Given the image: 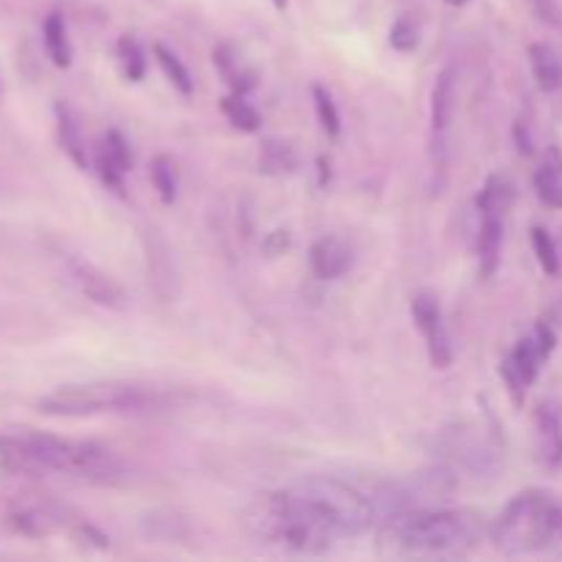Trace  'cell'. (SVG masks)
I'll return each instance as SVG.
<instances>
[{
	"label": "cell",
	"instance_id": "cell-1",
	"mask_svg": "<svg viewBox=\"0 0 562 562\" xmlns=\"http://www.w3.org/2000/svg\"><path fill=\"white\" fill-rule=\"evenodd\" d=\"M0 470L22 477H69L91 486H119L130 477L115 450L91 439H66L44 431L0 434Z\"/></svg>",
	"mask_w": 562,
	"mask_h": 562
},
{
	"label": "cell",
	"instance_id": "cell-2",
	"mask_svg": "<svg viewBox=\"0 0 562 562\" xmlns=\"http://www.w3.org/2000/svg\"><path fill=\"white\" fill-rule=\"evenodd\" d=\"M492 525L481 510L428 508L387 516L376 536L384 558L459 560L481 547Z\"/></svg>",
	"mask_w": 562,
	"mask_h": 562
},
{
	"label": "cell",
	"instance_id": "cell-3",
	"mask_svg": "<svg viewBox=\"0 0 562 562\" xmlns=\"http://www.w3.org/2000/svg\"><path fill=\"white\" fill-rule=\"evenodd\" d=\"M245 532L267 549L291 554H322L340 541L335 527L300 486L263 492L241 514Z\"/></svg>",
	"mask_w": 562,
	"mask_h": 562
},
{
	"label": "cell",
	"instance_id": "cell-4",
	"mask_svg": "<svg viewBox=\"0 0 562 562\" xmlns=\"http://www.w3.org/2000/svg\"><path fill=\"white\" fill-rule=\"evenodd\" d=\"M488 536L497 552L508 558L543 552L558 554L562 541V505L552 494L527 488L499 510Z\"/></svg>",
	"mask_w": 562,
	"mask_h": 562
},
{
	"label": "cell",
	"instance_id": "cell-5",
	"mask_svg": "<svg viewBox=\"0 0 562 562\" xmlns=\"http://www.w3.org/2000/svg\"><path fill=\"white\" fill-rule=\"evenodd\" d=\"M168 395L157 387L132 382H88L66 384L38 398L36 409L47 417H97L135 415L168 406Z\"/></svg>",
	"mask_w": 562,
	"mask_h": 562
},
{
	"label": "cell",
	"instance_id": "cell-6",
	"mask_svg": "<svg viewBox=\"0 0 562 562\" xmlns=\"http://www.w3.org/2000/svg\"><path fill=\"white\" fill-rule=\"evenodd\" d=\"M313 503L322 508L329 525L335 527L338 538L366 536L379 519V508L366 492L355 488L351 483L338 481L333 475H313L296 483Z\"/></svg>",
	"mask_w": 562,
	"mask_h": 562
},
{
	"label": "cell",
	"instance_id": "cell-7",
	"mask_svg": "<svg viewBox=\"0 0 562 562\" xmlns=\"http://www.w3.org/2000/svg\"><path fill=\"white\" fill-rule=\"evenodd\" d=\"M554 349H558V333H554V327L549 322H538L516 344V349L505 357L499 373H503L505 387H508L516 406L525 404L527 390L538 382V376H541L543 366L554 355Z\"/></svg>",
	"mask_w": 562,
	"mask_h": 562
},
{
	"label": "cell",
	"instance_id": "cell-8",
	"mask_svg": "<svg viewBox=\"0 0 562 562\" xmlns=\"http://www.w3.org/2000/svg\"><path fill=\"white\" fill-rule=\"evenodd\" d=\"M514 201V190L503 176H492L477 195V212H481V236H477V256H481V274L492 278L499 267L505 234V212Z\"/></svg>",
	"mask_w": 562,
	"mask_h": 562
},
{
	"label": "cell",
	"instance_id": "cell-9",
	"mask_svg": "<svg viewBox=\"0 0 562 562\" xmlns=\"http://www.w3.org/2000/svg\"><path fill=\"white\" fill-rule=\"evenodd\" d=\"M3 521L11 532L22 538H49L80 525L69 514V508L55 499L36 497V494H22L11 499L3 510Z\"/></svg>",
	"mask_w": 562,
	"mask_h": 562
},
{
	"label": "cell",
	"instance_id": "cell-10",
	"mask_svg": "<svg viewBox=\"0 0 562 562\" xmlns=\"http://www.w3.org/2000/svg\"><path fill=\"white\" fill-rule=\"evenodd\" d=\"M412 318H415L417 329L426 338L428 357H431L434 368H448L453 362V346H450V335L445 329L439 296L434 291H417L412 296Z\"/></svg>",
	"mask_w": 562,
	"mask_h": 562
},
{
	"label": "cell",
	"instance_id": "cell-11",
	"mask_svg": "<svg viewBox=\"0 0 562 562\" xmlns=\"http://www.w3.org/2000/svg\"><path fill=\"white\" fill-rule=\"evenodd\" d=\"M536 461L547 472L562 470V404L541 401L536 409Z\"/></svg>",
	"mask_w": 562,
	"mask_h": 562
},
{
	"label": "cell",
	"instance_id": "cell-12",
	"mask_svg": "<svg viewBox=\"0 0 562 562\" xmlns=\"http://www.w3.org/2000/svg\"><path fill=\"white\" fill-rule=\"evenodd\" d=\"M71 278H75L77 289L97 305L110 307V311H124L130 305V294H126L124 285L110 278V274H104L102 269L93 267V263L71 261Z\"/></svg>",
	"mask_w": 562,
	"mask_h": 562
},
{
	"label": "cell",
	"instance_id": "cell-13",
	"mask_svg": "<svg viewBox=\"0 0 562 562\" xmlns=\"http://www.w3.org/2000/svg\"><path fill=\"white\" fill-rule=\"evenodd\" d=\"M132 165H135V157H132L126 137L119 130H110L102 137V146L97 148V170L102 184L124 195V176L130 173Z\"/></svg>",
	"mask_w": 562,
	"mask_h": 562
},
{
	"label": "cell",
	"instance_id": "cell-14",
	"mask_svg": "<svg viewBox=\"0 0 562 562\" xmlns=\"http://www.w3.org/2000/svg\"><path fill=\"white\" fill-rule=\"evenodd\" d=\"M456 104H459V71H456V66H445L437 75V82H434L431 91L434 146H445V137H448L456 119Z\"/></svg>",
	"mask_w": 562,
	"mask_h": 562
},
{
	"label": "cell",
	"instance_id": "cell-15",
	"mask_svg": "<svg viewBox=\"0 0 562 562\" xmlns=\"http://www.w3.org/2000/svg\"><path fill=\"white\" fill-rule=\"evenodd\" d=\"M311 272L316 274L318 280H340L351 269V247L344 245L335 236H322L318 241H313L311 247Z\"/></svg>",
	"mask_w": 562,
	"mask_h": 562
},
{
	"label": "cell",
	"instance_id": "cell-16",
	"mask_svg": "<svg viewBox=\"0 0 562 562\" xmlns=\"http://www.w3.org/2000/svg\"><path fill=\"white\" fill-rule=\"evenodd\" d=\"M538 198L547 203L549 209H562V148L549 146L547 154L541 157V165L532 176Z\"/></svg>",
	"mask_w": 562,
	"mask_h": 562
},
{
	"label": "cell",
	"instance_id": "cell-17",
	"mask_svg": "<svg viewBox=\"0 0 562 562\" xmlns=\"http://www.w3.org/2000/svg\"><path fill=\"white\" fill-rule=\"evenodd\" d=\"M527 58H530V71L536 86L543 93H554L562 88V58L552 44L536 42L527 49Z\"/></svg>",
	"mask_w": 562,
	"mask_h": 562
},
{
	"label": "cell",
	"instance_id": "cell-18",
	"mask_svg": "<svg viewBox=\"0 0 562 562\" xmlns=\"http://www.w3.org/2000/svg\"><path fill=\"white\" fill-rule=\"evenodd\" d=\"M55 121H58V143L64 148L66 157L77 165L80 170L88 168V151H86V137H82L80 124H77V115L71 113L69 104L60 102L55 108Z\"/></svg>",
	"mask_w": 562,
	"mask_h": 562
},
{
	"label": "cell",
	"instance_id": "cell-19",
	"mask_svg": "<svg viewBox=\"0 0 562 562\" xmlns=\"http://www.w3.org/2000/svg\"><path fill=\"white\" fill-rule=\"evenodd\" d=\"M214 66H217L220 77L231 86L234 93H247L256 88V71L250 66H245L236 55L234 47L223 44V47L214 49Z\"/></svg>",
	"mask_w": 562,
	"mask_h": 562
},
{
	"label": "cell",
	"instance_id": "cell-20",
	"mask_svg": "<svg viewBox=\"0 0 562 562\" xmlns=\"http://www.w3.org/2000/svg\"><path fill=\"white\" fill-rule=\"evenodd\" d=\"M44 53L47 58L53 60L58 69H66L71 66V42H69V33H66V22L58 11L44 20Z\"/></svg>",
	"mask_w": 562,
	"mask_h": 562
},
{
	"label": "cell",
	"instance_id": "cell-21",
	"mask_svg": "<svg viewBox=\"0 0 562 562\" xmlns=\"http://www.w3.org/2000/svg\"><path fill=\"white\" fill-rule=\"evenodd\" d=\"M154 58H157L159 69L165 71V77L170 80V86H173L181 97H190V93L195 91V82H192L190 69L181 64V58L173 53V49H168L165 44H154Z\"/></svg>",
	"mask_w": 562,
	"mask_h": 562
},
{
	"label": "cell",
	"instance_id": "cell-22",
	"mask_svg": "<svg viewBox=\"0 0 562 562\" xmlns=\"http://www.w3.org/2000/svg\"><path fill=\"white\" fill-rule=\"evenodd\" d=\"M151 184L154 190H157L159 201L165 203V206H170V203H176V198H179V173H176V162L168 157V154H157V157L151 159Z\"/></svg>",
	"mask_w": 562,
	"mask_h": 562
},
{
	"label": "cell",
	"instance_id": "cell-23",
	"mask_svg": "<svg viewBox=\"0 0 562 562\" xmlns=\"http://www.w3.org/2000/svg\"><path fill=\"white\" fill-rule=\"evenodd\" d=\"M220 110H223L225 119L239 132H258V126H261V113L247 102L245 93H228V97H223L220 99Z\"/></svg>",
	"mask_w": 562,
	"mask_h": 562
},
{
	"label": "cell",
	"instance_id": "cell-24",
	"mask_svg": "<svg viewBox=\"0 0 562 562\" xmlns=\"http://www.w3.org/2000/svg\"><path fill=\"white\" fill-rule=\"evenodd\" d=\"M258 165H261L263 173H269V176L294 173V170H296V151L289 146V143L267 140L261 146V157H258Z\"/></svg>",
	"mask_w": 562,
	"mask_h": 562
},
{
	"label": "cell",
	"instance_id": "cell-25",
	"mask_svg": "<svg viewBox=\"0 0 562 562\" xmlns=\"http://www.w3.org/2000/svg\"><path fill=\"white\" fill-rule=\"evenodd\" d=\"M115 55H119L121 71H124L126 80L140 82L146 77V53H143L140 42L135 36H121Z\"/></svg>",
	"mask_w": 562,
	"mask_h": 562
},
{
	"label": "cell",
	"instance_id": "cell-26",
	"mask_svg": "<svg viewBox=\"0 0 562 562\" xmlns=\"http://www.w3.org/2000/svg\"><path fill=\"white\" fill-rule=\"evenodd\" d=\"M530 241H532V250H536V258L538 263H541V269L547 274H560L562 263H560V250H558V241H554V236L549 234L547 228H541V225H536V228L530 231Z\"/></svg>",
	"mask_w": 562,
	"mask_h": 562
},
{
	"label": "cell",
	"instance_id": "cell-27",
	"mask_svg": "<svg viewBox=\"0 0 562 562\" xmlns=\"http://www.w3.org/2000/svg\"><path fill=\"white\" fill-rule=\"evenodd\" d=\"M313 104H316V115L322 130L327 132V137H333L335 140V137L340 135V113L333 93H329L324 86H313Z\"/></svg>",
	"mask_w": 562,
	"mask_h": 562
},
{
	"label": "cell",
	"instance_id": "cell-28",
	"mask_svg": "<svg viewBox=\"0 0 562 562\" xmlns=\"http://www.w3.org/2000/svg\"><path fill=\"white\" fill-rule=\"evenodd\" d=\"M420 22L415 20L412 14H401L398 20L393 22V27H390V44H393V49H398V53H415L417 47H420Z\"/></svg>",
	"mask_w": 562,
	"mask_h": 562
},
{
	"label": "cell",
	"instance_id": "cell-29",
	"mask_svg": "<svg viewBox=\"0 0 562 562\" xmlns=\"http://www.w3.org/2000/svg\"><path fill=\"white\" fill-rule=\"evenodd\" d=\"M267 252H283V250H289V234H285V231H274L272 236H269L267 239Z\"/></svg>",
	"mask_w": 562,
	"mask_h": 562
},
{
	"label": "cell",
	"instance_id": "cell-30",
	"mask_svg": "<svg viewBox=\"0 0 562 562\" xmlns=\"http://www.w3.org/2000/svg\"><path fill=\"white\" fill-rule=\"evenodd\" d=\"M318 184L327 187L329 184V159L318 157Z\"/></svg>",
	"mask_w": 562,
	"mask_h": 562
},
{
	"label": "cell",
	"instance_id": "cell-31",
	"mask_svg": "<svg viewBox=\"0 0 562 562\" xmlns=\"http://www.w3.org/2000/svg\"><path fill=\"white\" fill-rule=\"evenodd\" d=\"M272 3H274V9H280V11H283L285 5H289V0H272Z\"/></svg>",
	"mask_w": 562,
	"mask_h": 562
},
{
	"label": "cell",
	"instance_id": "cell-32",
	"mask_svg": "<svg viewBox=\"0 0 562 562\" xmlns=\"http://www.w3.org/2000/svg\"><path fill=\"white\" fill-rule=\"evenodd\" d=\"M445 3H448V5H464L467 0H445Z\"/></svg>",
	"mask_w": 562,
	"mask_h": 562
},
{
	"label": "cell",
	"instance_id": "cell-33",
	"mask_svg": "<svg viewBox=\"0 0 562 562\" xmlns=\"http://www.w3.org/2000/svg\"><path fill=\"white\" fill-rule=\"evenodd\" d=\"M558 554L562 558V541H560V547H558Z\"/></svg>",
	"mask_w": 562,
	"mask_h": 562
},
{
	"label": "cell",
	"instance_id": "cell-34",
	"mask_svg": "<svg viewBox=\"0 0 562 562\" xmlns=\"http://www.w3.org/2000/svg\"><path fill=\"white\" fill-rule=\"evenodd\" d=\"M0 91H3V80H0Z\"/></svg>",
	"mask_w": 562,
	"mask_h": 562
}]
</instances>
